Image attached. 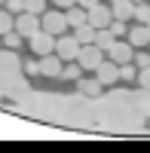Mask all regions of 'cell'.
<instances>
[{"label":"cell","instance_id":"cell-1","mask_svg":"<svg viewBox=\"0 0 150 153\" xmlns=\"http://www.w3.org/2000/svg\"><path fill=\"white\" fill-rule=\"evenodd\" d=\"M40 28L49 31L52 37H61L68 31V19H65V12H58V9H46L43 16H40Z\"/></svg>","mask_w":150,"mask_h":153},{"label":"cell","instance_id":"cell-2","mask_svg":"<svg viewBox=\"0 0 150 153\" xmlns=\"http://www.w3.org/2000/svg\"><path fill=\"white\" fill-rule=\"evenodd\" d=\"M55 55H58L61 61H77V55H80L77 37H74V34H61V37H55Z\"/></svg>","mask_w":150,"mask_h":153},{"label":"cell","instance_id":"cell-3","mask_svg":"<svg viewBox=\"0 0 150 153\" xmlns=\"http://www.w3.org/2000/svg\"><path fill=\"white\" fill-rule=\"evenodd\" d=\"M77 61H80V68H83V71H95V68L104 61V49H98L95 43H89V46H80V55H77Z\"/></svg>","mask_w":150,"mask_h":153},{"label":"cell","instance_id":"cell-4","mask_svg":"<svg viewBox=\"0 0 150 153\" xmlns=\"http://www.w3.org/2000/svg\"><path fill=\"white\" fill-rule=\"evenodd\" d=\"M132 55H135V46H132L129 40H123V37H117V40L110 43V49H107V58L117 61V65H126V61H132Z\"/></svg>","mask_w":150,"mask_h":153},{"label":"cell","instance_id":"cell-5","mask_svg":"<svg viewBox=\"0 0 150 153\" xmlns=\"http://www.w3.org/2000/svg\"><path fill=\"white\" fill-rule=\"evenodd\" d=\"M86 22H89L95 31H98V28H107V25L114 22V12H110V6L95 3V6H89V9H86Z\"/></svg>","mask_w":150,"mask_h":153},{"label":"cell","instance_id":"cell-6","mask_svg":"<svg viewBox=\"0 0 150 153\" xmlns=\"http://www.w3.org/2000/svg\"><path fill=\"white\" fill-rule=\"evenodd\" d=\"M16 31L25 37V40H31V37L40 31V16H34V12H19L16 16Z\"/></svg>","mask_w":150,"mask_h":153},{"label":"cell","instance_id":"cell-7","mask_svg":"<svg viewBox=\"0 0 150 153\" xmlns=\"http://www.w3.org/2000/svg\"><path fill=\"white\" fill-rule=\"evenodd\" d=\"M31 52H34V55H49V52H55V37L40 28V31L31 37Z\"/></svg>","mask_w":150,"mask_h":153},{"label":"cell","instance_id":"cell-8","mask_svg":"<svg viewBox=\"0 0 150 153\" xmlns=\"http://www.w3.org/2000/svg\"><path fill=\"white\" fill-rule=\"evenodd\" d=\"M95 76L101 80V86H114V83L120 80V65H117V61H110V58H104L101 65L95 68Z\"/></svg>","mask_w":150,"mask_h":153},{"label":"cell","instance_id":"cell-9","mask_svg":"<svg viewBox=\"0 0 150 153\" xmlns=\"http://www.w3.org/2000/svg\"><path fill=\"white\" fill-rule=\"evenodd\" d=\"M61 58L55 52H49V55H40V76H52V80H58L61 76Z\"/></svg>","mask_w":150,"mask_h":153},{"label":"cell","instance_id":"cell-10","mask_svg":"<svg viewBox=\"0 0 150 153\" xmlns=\"http://www.w3.org/2000/svg\"><path fill=\"white\" fill-rule=\"evenodd\" d=\"M110 12H114V19H120V22H132L135 0H117V3H110Z\"/></svg>","mask_w":150,"mask_h":153},{"label":"cell","instance_id":"cell-11","mask_svg":"<svg viewBox=\"0 0 150 153\" xmlns=\"http://www.w3.org/2000/svg\"><path fill=\"white\" fill-rule=\"evenodd\" d=\"M74 37H77L80 46H89V43H95V28H92L89 22H83V25H77V28H74Z\"/></svg>","mask_w":150,"mask_h":153},{"label":"cell","instance_id":"cell-12","mask_svg":"<svg viewBox=\"0 0 150 153\" xmlns=\"http://www.w3.org/2000/svg\"><path fill=\"white\" fill-rule=\"evenodd\" d=\"M129 43H132L135 49H141V46L150 43V31H147V25H138V28L129 31Z\"/></svg>","mask_w":150,"mask_h":153},{"label":"cell","instance_id":"cell-13","mask_svg":"<svg viewBox=\"0 0 150 153\" xmlns=\"http://www.w3.org/2000/svg\"><path fill=\"white\" fill-rule=\"evenodd\" d=\"M65 19H68V28H77V25H83V22H86V9L74 3V6H68V9H65Z\"/></svg>","mask_w":150,"mask_h":153},{"label":"cell","instance_id":"cell-14","mask_svg":"<svg viewBox=\"0 0 150 153\" xmlns=\"http://www.w3.org/2000/svg\"><path fill=\"white\" fill-rule=\"evenodd\" d=\"M83 76V68H80V61H68L65 68H61V76L58 80H71V83H77Z\"/></svg>","mask_w":150,"mask_h":153},{"label":"cell","instance_id":"cell-15","mask_svg":"<svg viewBox=\"0 0 150 153\" xmlns=\"http://www.w3.org/2000/svg\"><path fill=\"white\" fill-rule=\"evenodd\" d=\"M114 40H117V37H114V31H110V28H98V31H95V46L104 49V52L110 49V43H114Z\"/></svg>","mask_w":150,"mask_h":153},{"label":"cell","instance_id":"cell-16","mask_svg":"<svg viewBox=\"0 0 150 153\" xmlns=\"http://www.w3.org/2000/svg\"><path fill=\"white\" fill-rule=\"evenodd\" d=\"M77 86H80V92H83V95H101V89H104L98 76H95V80H83V76H80Z\"/></svg>","mask_w":150,"mask_h":153},{"label":"cell","instance_id":"cell-17","mask_svg":"<svg viewBox=\"0 0 150 153\" xmlns=\"http://www.w3.org/2000/svg\"><path fill=\"white\" fill-rule=\"evenodd\" d=\"M12 28H16V16H12L9 9H0V37L6 31H12Z\"/></svg>","mask_w":150,"mask_h":153},{"label":"cell","instance_id":"cell-18","mask_svg":"<svg viewBox=\"0 0 150 153\" xmlns=\"http://www.w3.org/2000/svg\"><path fill=\"white\" fill-rule=\"evenodd\" d=\"M132 19H138V25H147V22H150V0L135 3V16H132Z\"/></svg>","mask_w":150,"mask_h":153},{"label":"cell","instance_id":"cell-19","mask_svg":"<svg viewBox=\"0 0 150 153\" xmlns=\"http://www.w3.org/2000/svg\"><path fill=\"white\" fill-rule=\"evenodd\" d=\"M22 71L28 76H40V58H25L22 61Z\"/></svg>","mask_w":150,"mask_h":153},{"label":"cell","instance_id":"cell-20","mask_svg":"<svg viewBox=\"0 0 150 153\" xmlns=\"http://www.w3.org/2000/svg\"><path fill=\"white\" fill-rule=\"evenodd\" d=\"M22 40H25V37H22V34H19L16 28H12V31H6V34H3V43H6L9 49H19V46H22Z\"/></svg>","mask_w":150,"mask_h":153},{"label":"cell","instance_id":"cell-21","mask_svg":"<svg viewBox=\"0 0 150 153\" xmlns=\"http://www.w3.org/2000/svg\"><path fill=\"white\" fill-rule=\"evenodd\" d=\"M25 12H34V16H43V12H46V0H25Z\"/></svg>","mask_w":150,"mask_h":153},{"label":"cell","instance_id":"cell-22","mask_svg":"<svg viewBox=\"0 0 150 153\" xmlns=\"http://www.w3.org/2000/svg\"><path fill=\"white\" fill-rule=\"evenodd\" d=\"M138 76V68H135V61H126V65H120V80H135Z\"/></svg>","mask_w":150,"mask_h":153},{"label":"cell","instance_id":"cell-23","mask_svg":"<svg viewBox=\"0 0 150 153\" xmlns=\"http://www.w3.org/2000/svg\"><path fill=\"white\" fill-rule=\"evenodd\" d=\"M135 80H138L141 89H150V68H138V76H135Z\"/></svg>","mask_w":150,"mask_h":153},{"label":"cell","instance_id":"cell-24","mask_svg":"<svg viewBox=\"0 0 150 153\" xmlns=\"http://www.w3.org/2000/svg\"><path fill=\"white\" fill-rule=\"evenodd\" d=\"M107 28L114 31V37H126V31H129V28H126V22H120V19H114V22L107 25Z\"/></svg>","mask_w":150,"mask_h":153},{"label":"cell","instance_id":"cell-25","mask_svg":"<svg viewBox=\"0 0 150 153\" xmlns=\"http://www.w3.org/2000/svg\"><path fill=\"white\" fill-rule=\"evenodd\" d=\"M3 9H9L12 16H19V12H25V0H6Z\"/></svg>","mask_w":150,"mask_h":153},{"label":"cell","instance_id":"cell-26","mask_svg":"<svg viewBox=\"0 0 150 153\" xmlns=\"http://www.w3.org/2000/svg\"><path fill=\"white\" fill-rule=\"evenodd\" d=\"M132 61H135V68H150V55L147 52H135Z\"/></svg>","mask_w":150,"mask_h":153},{"label":"cell","instance_id":"cell-27","mask_svg":"<svg viewBox=\"0 0 150 153\" xmlns=\"http://www.w3.org/2000/svg\"><path fill=\"white\" fill-rule=\"evenodd\" d=\"M95 3H101V0H77V6H83V9H89V6H95Z\"/></svg>","mask_w":150,"mask_h":153},{"label":"cell","instance_id":"cell-28","mask_svg":"<svg viewBox=\"0 0 150 153\" xmlns=\"http://www.w3.org/2000/svg\"><path fill=\"white\" fill-rule=\"evenodd\" d=\"M52 3H55V6H61V9H68V6L77 3V0H52Z\"/></svg>","mask_w":150,"mask_h":153},{"label":"cell","instance_id":"cell-29","mask_svg":"<svg viewBox=\"0 0 150 153\" xmlns=\"http://www.w3.org/2000/svg\"><path fill=\"white\" fill-rule=\"evenodd\" d=\"M135 3H144V0H135Z\"/></svg>","mask_w":150,"mask_h":153},{"label":"cell","instance_id":"cell-30","mask_svg":"<svg viewBox=\"0 0 150 153\" xmlns=\"http://www.w3.org/2000/svg\"><path fill=\"white\" fill-rule=\"evenodd\" d=\"M147 31H150V22H147Z\"/></svg>","mask_w":150,"mask_h":153},{"label":"cell","instance_id":"cell-31","mask_svg":"<svg viewBox=\"0 0 150 153\" xmlns=\"http://www.w3.org/2000/svg\"><path fill=\"white\" fill-rule=\"evenodd\" d=\"M110 3H117V0H110Z\"/></svg>","mask_w":150,"mask_h":153},{"label":"cell","instance_id":"cell-32","mask_svg":"<svg viewBox=\"0 0 150 153\" xmlns=\"http://www.w3.org/2000/svg\"><path fill=\"white\" fill-rule=\"evenodd\" d=\"M0 3H6V0H0Z\"/></svg>","mask_w":150,"mask_h":153}]
</instances>
